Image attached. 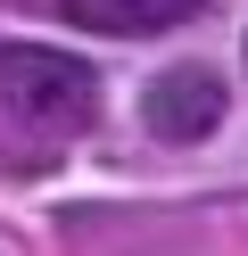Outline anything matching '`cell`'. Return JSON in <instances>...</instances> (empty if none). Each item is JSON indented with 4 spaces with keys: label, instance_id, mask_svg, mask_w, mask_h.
<instances>
[{
    "label": "cell",
    "instance_id": "6da1fadb",
    "mask_svg": "<svg viewBox=\"0 0 248 256\" xmlns=\"http://www.w3.org/2000/svg\"><path fill=\"white\" fill-rule=\"evenodd\" d=\"M0 116L33 132H83L99 116V74L42 42H0Z\"/></svg>",
    "mask_w": 248,
    "mask_h": 256
},
{
    "label": "cell",
    "instance_id": "7a4b0ae2",
    "mask_svg": "<svg viewBox=\"0 0 248 256\" xmlns=\"http://www.w3.org/2000/svg\"><path fill=\"white\" fill-rule=\"evenodd\" d=\"M141 124L157 140H174V149L207 140L215 124H223V83H215V66H165L157 83L141 91Z\"/></svg>",
    "mask_w": 248,
    "mask_h": 256
},
{
    "label": "cell",
    "instance_id": "3957f363",
    "mask_svg": "<svg viewBox=\"0 0 248 256\" xmlns=\"http://www.w3.org/2000/svg\"><path fill=\"white\" fill-rule=\"evenodd\" d=\"M207 0H58V17L83 34H165V25H190Z\"/></svg>",
    "mask_w": 248,
    "mask_h": 256
}]
</instances>
